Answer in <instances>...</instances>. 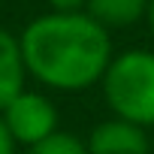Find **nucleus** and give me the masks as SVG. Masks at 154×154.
I'll return each mask as SVG.
<instances>
[{"label": "nucleus", "mask_w": 154, "mask_h": 154, "mask_svg": "<svg viewBox=\"0 0 154 154\" xmlns=\"http://www.w3.org/2000/svg\"><path fill=\"white\" fill-rule=\"evenodd\" d=\"M100 85L115 118L139 127L154 124V51L130 48L112 57Z\"/></svg>", "instance_id": "nucleus-2"}, {"label": "nucleus", "mask_w": 154, "mask_h": 154, "mask_svg": "<svg viewBox=\"0 0 154 154\" xmlns=\"http://www.w3.org/2000/svg\"><path fill=\"white\" fill-rule=\"evenodd\" d=\"M24 154H88V145L82 139H75L72 133H51L48 139L30 145Z\"/></svg>", "instance_id": "nucleus-7"}, {"label": "nucleus", "mask_w": 154, "mask_h": 154, "mask_svg": "<svg viewBox=\"0 0 154 154\" xmlns=\"http://www.w3.org/2000/svg\"><path fill=\"white\" fill-rule=\"evenodd\" d=\"M94 21L109 27H130L148 15V0H88L85 9Z\"/></svg>", "instance_id": "nucleus-6"}, {"label": "nucleus", "mask_w": 154, "mask_h": 154, "mask_svg": "<svg viewBox=\"0 0 154 154\" xmlns=\"http://www.w3.org/2000/svg\"><path fill=\"white\" fill-rule=\"evenodd\" d=\"M151 154H154V151H151Z\"/></svg>", "instance_id": "nucleus-11"}, {"label": "nucleus", "mask_w": 154, "mask_h": 154, "mask_svg": "<svg viewBox=\"0 0 154 154\" xmlns=\"http://www.w3.org/2000/svg\"><path fill=\"white\" fill-rule=\"evenodd\" d=\"M24 75H27V66H24L18 36L0 27V112L24 91Z\"/></svg>", "instance_id": "nucleus-5"}, {"label": "nucleus", "mask_w": 154, "mask_h": 154, "mask_svg": "<svg viewBox=\"0 0 154 154\" xmlns=\"http://www.w3.org/2000/svg\"><path fill=\"white\" fill-rule=\"evenodd\" d=\"M88 154H151V148L139 124L124 118H109L91 130Z\"/></svg>", "instance_id": "nucleus-4"}, {"label": "nucleus", "mask_w": 154, "mask_h": 154, "mask_svg": "<svg viewBox=\"0 0 154 154\" xmlns=\"http://www.w3.org/2000/svg\"><path fill=\"white\" fill-rule=\"evenodd\" d=\"M0 118H3L6 130L12 133V139L24 148L48 139L51 133H57V109L48 97L36 94V91H21L3 112H0Z\"/></svg>", "instance_id": "nucleus-3"}, {"label": "nucleus", "mask_w": 154, "mask_h": 154, "mask_svg": "<svg viewBox=\"0 0 154 154\" xmlns=\"http://www.w3.org/2000/svg\"><path fill=\"white\" fill-rule=\"evenodd\" d=\"M148 27H151V33H154V0H148Z\"/></svg>", "instance_id": "nucleus-10"}, {"label": "nucleus", "mask_w": 154, "mask_h": 154, "mask_svg": "<svg viewBox=\"0 0 154 154\" xmlns=\"http://www.w3.org/2000/svg\"><path fill=\"white\" fill-rule=\"evenodd\" d=\"M15 139H12V133L6 130V124H3V118H0V154H15Z\"/></svg>", "instance_id": "nucleus-9"}, {"label": "nucleus", "mask_w": 154, "mask_h": 154, "mask_svg": "<svg viewBox=\"0 0 154 154\" xmlns=\"http://www.w3.org/2000/svg\"><path fill=\"white\" fill-rule=\"evenodd\" d=\"M24 66L54 91H85L103 79L112 60V36L88 12H48L21 36Z\"/></svg>", "instance_id": "nucleus-1"}, {"label": "nucleus", "mask_w": 154, "mask_h": 154, "mask_svg": "<svg viewBox=\"0 0 154 154\" xmlns=\"http://www.w3.org/2000/svg\"><path fill=\"white\" fill-rule=\"evenodd\" d=\"M51 12H85L88 0H48Z\"/></svg>", "instance_id": "nucleus-8"}]
</instances>
